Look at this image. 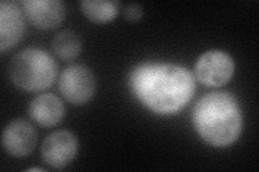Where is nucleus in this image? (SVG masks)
Wrapping results in <instances>:
<instances>
[{
	"mask_svg": "<svg viewBox=\"0 0 259 172\" xmlns=\"http://www.w3.org/2000/svg\"><path fill=\"white\" fill-rule=\"evenodd\" d=\"M130 87L149 110L161 116H172L192 99L196 79L180 65L146 63L131 72Z\"/></svg>",
	"mask_w": 259,
	"mask_h": 172,
	"instance_id": "f257e3e1",
	"label": "nucleus"
},
{
	"mask_svg": "<svg viewBox=\"0 0 259 172\" xmlns=\"http://www.w3.org/2000/svg\"><path fill=\"white\" fill-rule=\"evenodd\" d=\"M192 122L199 136L209 145L226 147L236 142L243 127L238 100L228 92H212L194 104Z\"/></svg>",
	"mask_w": 259,
	"mask_h": 172,
	"instance_id": "f03ea898",
	"label": "nucleus"
},
{
	"mask_svg": "<svg viewBox=\"0 0 259 172\" xmlns=\"http://www.w3.org/2000/svg\"><path fill=\"white\" fill-rule=\"evenodd\" d=\"M58 65L47 51L26 47L16 53L9 64L12 83L25 92H41L58 77Z\"/></svg>",
	"mask_w": 259,
	"mask_h": 172,
	"instance_id": "7ed1b4c3",
	"label": "nucleus"
},
{
	"mask_svg": "<svg viewBox=\"0 0 259 172\" xmlns=\"http://www.w3.org/2000/svg\"><path fill=\"white\" fill-rule=\"evenodd\" d=\"M234 73V61L222 50H209L202 54L194 65V76L201 84L220 87L231 80Z\"/></svg>",
	"mask_w": 259,
	"mask_h": 172,
	"instance_id": "20e7f679",
	"label": "nucleus"
},
{
	"mask_svg": "<svg viewBox=\"0 0 259 172\" xmlns=\"http://www.w3.org/2000/svg\"><path fill=\"white\" fill-rule=\"evenodd\" d=\"M95 88V77L84 65H71L62 72L59 81L62 96L75 105H83L90 101Z\"/></svg>",
	"mask_w": 259,
	"mask_h": 172,
	"instance_id": "39448f33",
	"label": "nucleus"
},
{
	"mask_svg": "<svg viewBox=\"0 0 259 172\" xmlns=\"http://www.w3.org/2000/svg\"><path fill=\"white\" fill-rule=\"evenodd\" d=\"M79 143L76 136L68 130H59L49 135L41 146L42 159L49 167L63 169L77 156Z\"/></svg>",
	"mask_w": 259,
	"mask_h": 172,
	"instance_id": "423d86ee",
	"label": "nucleus"
},
{
	"mask_svg": "<svg viewBox=\"0 0 259 172\" xmlns=\"http://www.w3.org/2000/svg\"><path fill=\"white\" fill-rule=\"evenodd\" d=\"M38 136L36 129L29 122L18 119L8 124L3 133L5 151L12 157H26L35 150Z\"/></svg>",
	"mask_w": 259,
	"mask_h": 172,
	"instance_id": "0eeeda50",
	"label": "nucleus"
},
{
	"mask_svg": "<svg viewBox=\"0 0 259 172\" xmlns=\"http://www.w3.org/2000/svg\"><path fill=\"white\" fill-rule=\"evenodd\" d=\"M21 6L29 23L39 29L59 27L66 15V8L60 0H23Z\"/></svg>",
	"mask_w": 259,
	"mask_h": 172,
	"instance_id": "6e6552de",
	"label": "nucleus"
},
{
	"mask_svg": "<svg viewBox=\"0 0 259 172\" xmlns=\"http://www.w3.org/2000/svg\"><path fill=\"white\" fill-rule=\"evenodd\" d=\"M25 32L24 13L14 2L0 3V51L5 53L18 44Z\"/></svg>",
	"mask_w": 259,
	"mask_h": 172,
	"instance_id": "1a4fd4ad",
	"label": "nucleus"
},
{
	"mask_svg": "<svg viewBox=\"0 0 259 172\" xmlns=\"http://www.w3.org/2000/svg\"><path fill=\"white\" fill-rule=\"evenodd\" d=\"M28 114L32 121L42 127H53L62 122L65 106L58 96L42 94L36 96L28 106Z\"/></svg>",
	"mask_w": 259,
	"mask_h": 172,
	"instance_id": "9d476101",
	"label": "nucleus"
},
{
	"mask_svg": "<svg viewBox=\"0 0 259 172\" xmlns=\"http://www.w3.org/2000/svg\"><path fill=\"white\" fill-rule=\"evenodd\" d=\"M85 18L96 24L109 23L117 18L119 13L118 2L106 0H83L80 3Z\"/></svg>",
	"mask_w": 259,
	"mask_h": 172,
	"instance_id": "9b49d317",
	"label": "nucleus"
},
{
	"mask_svg": "<svg viewBox=\"0 0 259 172\" xmlns=\"http://www.w3.org/2000/svg\"><path fill=\"white\" fill-rule=\"evenodd\" d=\"M81 43L80 37L75 31L63 30L52 40V48L54 53L65 62H71L80 55Z\"/></svg>",
	"mask_w": 259,
	"mask_h": 172,
	"instance_id": "f8f14e48",
	"label": "nucleus"
},
{
	"mask_svg": "<svg viewBox=\"0 0 259 172\" xmlns=\"http://www.w3.org/2000/svg\"><path fill=\"white\" fill-rule=\"evenodd\" d=\"M123 15L126 21L128 22H139L144 15L143 7L139 4H128L124 7L123 9Z\"/></svg>",
	"mask_w": 259,
	"mask_h": 172,
	"instance_id": "ddd939ff",
	"label": "nucleus"
},
{
	"mask_svg": "<svg viewBox=\"0 0 259 172\" xmlns=\"http://www.w3.org/2000/svg\"><path fill=\"white\" fill-rule=\"evenodd\" d=\"M28 171H42V169H39V168H31V169H28Z\"/></svg>",
	"mask_w": 259,
	"mask_h": 172,
	"instance_id": "4468645a",
	"label": "nucleus"
}]
</instances>
